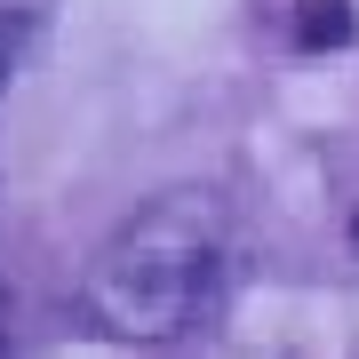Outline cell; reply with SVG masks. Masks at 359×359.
I'll return each mask as SVG.
<instances>
[{"instance_id":"obj_1","label":"cell","mask_w":359,"mask_h":359,"mask_svg":"<svg viewBox=\"0 0 359 359\" xmlns=\"http://www.w3.org/2000/svg\"><path fill=\"white\" fill-rule=\"evenodd\" d=\"M224 271V216L208 192H168L136 224L112 231V248L88 271V311L104 335H176L192 327Z\"/></svg>"},{"instance_id":"obj_2","label":"cell","mask_w":359,"mask_h":359,"mask_svg":"<svg viewBox=\"0 0 359 359\" xmlns=\"http://www.w3.org/2000/svg\"><path fill=\"white\" fill-rule=\"evenodd\" d=\"M295 40H304L311 56H320V48H351V40H359L351 0H295Z\"/></svg>"},{"instance_id":"obj_3","label":"cell","mask_w":359,"mask_h":359,"mask_svg":"<svg viewBox=\"0 0 359 359\" xmlns=\"http://www.w3.org/2000/svg\"><path fill=\"white\" fill-rule=\"evenodd\" d=\"M16 48H25V16H16V8H0V80H8Z\"/></svg>"}]
</instances>
